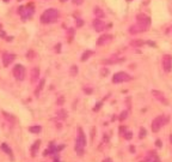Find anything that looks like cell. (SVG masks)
<instances>
[{"label": "cell", "mask_w": 172, "mask_h": 162, "mask_svg": "<svg viewBox=\"0 0 172 162\" xmlns=\"http://www.w3.org/2000/svg\"><path fill=\"white\" fill-rule=\"evenodd\" d=\"M59 17H60V12L56 9H48L41 14V22L44 24H49L57 21Z\"/></svg>", "instance_id": "6da1fadb"}, {"label": "cell", "mask_w": 172, "mask_h": 162, "mask_svg": "<svg viewBox=\"0 0 172 162\" xmlns=\"http://www.w3.org/2000/svg\"><path fill=\"white\" fill-rule=\"evenodd\" d=\"M78 132H79V135L77 137L74 149H75V151L79 154V155H83V154H84V149L86 147V137H85V133L83 132V130H81V128L78 130Z\"/></svg>", "instance_id": "7a4b0ae2"}, {"label": "cell", "mask_w": 172, "mask_h": 162, "mask_svg": "<svg viewBox=\"0 0 172 162\" xmlns=\"http://www.w3.org/2000/svg\"><path fill=\"white\" fill-rule=\"evenodd\" d=\"M35 7H34V5L32 4H29V5H27V6H22V7H19L18 9V13L20 14V17H22V19L23 21H27V19H29L32 14H34V12H35Z\"/></svg>", "instance_id": "3957f363"}, {"label": "cell", "mask_w": 172, "mask_h": 162, "mask_svg": "<svg viewBox=\"0 0 172 162\" xmlns=\"http://www.w3.org/2000/svg\"><path fill=\"white\" fill-rule=\"evenodd\" d=\"M166 123H167V119H166L165 115H158L152 121V131L153 132H158Z\"/></svg>", "instance_id": "277c9868"}, {"label": "cell", "mask_w": 172, "mask_h": 162, "mask_svg": "<svg viewBox=\"0 0 172 162\" xmlns=\"http://www.w3.org/2000/svg\"><path fill=\"white\" fill-rule=\"evenodd\" d=\"M136 19H137V25L146 31L147 28H148L150 24H151V18L148 17V16L143 14V13H140V14H137Z\"/></svg>", "instance_id": "5b68a950"}, {"label": "cell", "mask_w": 172, "mask_h": 162, "mask_svg": "<svg viewBox=\"0 0 172 162\" xmlns=\"http://www.w3.org/2000/svg\"><path fill=\"white\" fill-rule=\"evenodd\" d=\"M130 79H132V77H130L128 73L121 71V72H116V73L114 75L112 83H123V82H128Z\"/></svg>", "instance_id": "8992f818"}, {"label": "cell", "mask_w": 172, "mask_h": 162, "mask_svg": "<svg viewBox=\"0 0 172 162\" xmlns=\"http://www.w3.org/2000/svg\"><path fill=\"white\" fill-rule=\"evenodd\" d=\"M13 76L17 80H23L25 78V67L23 65H16L13 67Z\"/></svg>", "instance_id": "52a82bcc"}, {"label": "cell", "mask_w": 172, "mask_h": 162, "mask_svg": "<svg viewBox=\"0 0 172 162\" xmlns=\"http://www.w3.org/2000/svg\"><path fill=\"white\" fill-rule=\"evenodd\" d=\"M162 69L165 72H170L172 70V55L170 54H165V55H162Z\"/></svg>", "instance_id": "ba28073f"}, {"label": "cell", "mask_w": 172, "mask_h": 162, "mask_svg": "<svg viewBox=\"0 0 172 162\" xmlns=\"http://www.w3.org/2000/svg\"><path fill=\"white\" fill-rule=\"evenodd\" d=\"M112 38L114 36L111 34H105V35H102L99 38H98V41H97V45L98 46H104V45H108L112 41Z\"/></svg>", "instance_id": "9c48e42d"}, {"label": "cell", "mask_w": 172, "mask_h": 162, "mask_svg": "<svg viewBox=\"0 0 172 162\" xmlns=\"http://www.w3.org/2000/svg\"><path fill=\"white\" fill-rule=\"evenodd\" d=\"M92 25H93V29L96 31H103L105 28H106V24L101 19V18H96L92 23Z\"/></svg>", "instance_id": "30bf717a"}, {"label": "cell", "mask_w": 172, "mask_h": 162, "mask_svg": "<svg viewBox=\"0 0 172 162\" xmlns=\"http://www.w3.org/2000/svg\"><path fill=\"white\" fill-rule=\"evenodd\" d=\"M16 58V55L14 54H11V53H4L3 54V64H4V66L7 67Z\"/></svg>", "instance_id": "8fae6325"}, {"label": "cell", "mask_w": 172, "mask_h": 162, "mask_svg": "<svg viewBox=\"0 0 172 162\" xmlns=\"http://www.w3.org/2000/svg\"><path fill=\"white\" fill-rule=\"evenodd\" d=\"M152 95H153L157 100H159L160 102H162L164 104H167V103H169V102H167V100L165 99V95H164V93L158 91V90H152Z\"/></svg>", "instance_id": "7c38bea8"}, {"label": "cell", "mask_w": 172, "mask_h": 162, "mask_svg": "<svg viewBox=\"0 0 172 162\" xmlns=\"http://www.w3.org/2000/svg\"><path fill=\"white\" fill-rule=\"evenodd\" d=\"M39 77V70L38 67H34L31 70V83H36Z\"/></svg>", "instance_id": "4fadbf2b"}, {"label": "cell", "mask_w": 172, "mask_h": 162, "mask_svg": "<svg viewBox=\"0 0 172 162\" xmlns=\"http://www.w3.org/2000/svg\"><path fill=\"white\" fill-rule=\"evenodd\" d=\"M39 144H41V141H36L34 144H32V147L30 148V151H31V156H36L37 152H38V149H39Z\"/></svg>", "instance_id": "5bb4252c"}, {"label": "cell", "mask_w": 172, "mask_h": 162, "mask_svg": "<svg viewBox=\"0 0 172 162\" xmlns=\"http://www.w3.org/2000/svg\"><path fill=\"white\" fill-rule=\"evenodd\" d=\"M93 14L96 16V18H103L104 17V12L101 7H94L93 9Z\"/></svg>", "instance_id": "9a60e30c"}, {"label": "cell", "mask_w": 172, "mask_h": 162, "mask_svg": "<svg viewBox=\"0 0 172 162\" xmlns=\"http://www.w3.org/2000/svg\"><path fill=\"white\" fill-rule=\"evenodd\" d=\"M141 31H145V30L141 29L140 27L137 25V24H136L135 27H130V29H129V32H130V34H137V32H141Z\"/></svg>", "instance_id": "2e32d148"}, {"label": "cell", "mask_w": 172, "mask_h": 162, "mask_svg": "<svg viewBox=\"0 0 172 162\" xmlns=\"http://www.w3.org/2000/svg\"><path fill=\"white\" fill-rule=\"evenodd\" d=\"M1 150H4V151L7 154V155L12 156V150H11V148H10L6 143H3V144H1Z\"/></svg>", "instance_id": "e0dca14e"}, {"label": "cell", "mask_w": 172, "mask_h": 162, "mask_svg": "<svg viewBox=\"0 0 172 162\" xmlns=\"http://www.w3.org/2000/svg\"><path fill=\"white\" fill-rule=\"evenodd\" d=\"M41 130H42V127H41L39 125H35V126H30L29 127V131L31 133H38V132H41Z\"/></svg>", "instance_id": "ac0fdd59"}, {"label": "cell", "mask_w": 172, "mask_h": 162, "mask_svg": "<svg viewBox=\"0 0 172 162\" xmlns=\"http://www.w3.org/2000/svg\"><path fill=\"white\" fill-rule=\"evenodd\" d=\"M92 54H93V52H91V51H86V52H84L83 55H81V61H86Z\"/></svg>", "instance_id": "d6986e66"}, {"label": "cell", "mask_w": 172, "mask_h": 162, "mask_svg": "<svg viewBox=\"0 0 172 162\" xmlns=\"http://www.w3.org/2000/svg\"><path fill=\"white\" fill-rule=\"evenodd\" d=\"M130 46H133V47H141L143 46V41H141V40H133L132 42H130Z\"/></svg>", "instance_id": "ffe728a7"}, {"label": "cell", "mask_w": 172, "mask_h": 162, "mask_svg": "<svg viewBox=\"0 0 172 162\" xmlns=\"http://www.w3.org/2000/svg\"><path fill=\"white\" fill-rule=\"evenodd\" d=\"M67 117V112L65 111V109H60L59 112H57V118H60V119H65Z\"/></svg>", "instance_id": "44dd1931"}, {"label": "cell", "mask_w": 172, "mask_h": 162, "mask_svg": "<svg viewBox=\"0 0 172 162\" xmlns=\"http://www.w3.org/2000/svg\"><path fill=\"white\" fill-rule=\"evenodd\" d=\"M77 73H78V66L73 65V66L71 67V76H75Z\"/></svg>", "instance_id": "7402d4cb"}, {"label": "cell", "mask_w": 172, "mask_h": 162, "mask_svg": "<svg viewBox=\"0 0 172 162\" xmlns=\"http://www.w3.org/2000/svg\"><path fill=\"white\" fill-rule=\"evenodd\" d=\"M127 115H128V112H127V111L122 112V113H121V115H120V120H121V121H122V120H124V119L127 118Z\"/></svg>", "instance_id": "603a6c76"}, {"label": "cell", "mask_w": 172, "mask_h": 162, "mask_svg": "<svg viewBox=\"0 0 172 162\" xmlns=\"http://www.w3.org/2000/svg\"><path fill=\"white\" fill-rule=\"evenodd\" d=\"M44 83H46V80H44V79H42V80H41V82H39V86H38V89H37L36 94H37L38 91H41V90H42V89H43V85H44Z\"/></svg>", "instance_id": "cb8c5ba5"}, {"label": "cell", "mask_w": 172, "mask_h": 162, "mask_svg": "<svg viewBox=\"0 0 172 162\" xmlns=\"http://www.w3.org/2000/svg\"><path fill=\"white\" fill-rule=\"evenodd\" d=\"M84 24V22H83V19H80V18H78V19H75V25H77V28H79V27H81Z\"/></svg>", "instance_id": "d4e9b609"}, {"label": "cell", "mask_w": 172, "mask_h": 162, "mask_svg": "<svg viewBox=\"0 0 172 162\" xmlns=\"http://www.w3.org/2000/svg\"><path fill=\"white\" fill-rule=\"evenodd\" d=\"M139 137H140V138L146 137V130L145 128H140V135H139Z\"/></svg>", "instance_id": "484cf974"}, {"label": "cell", "mask_w": 172, "mask_h": 162, "mask_svg": "<svg viewBox=\"0 0 172 162\" xmlns=\"http://www.w3.org/2000/svg\"><path fill=\"white\" fill-rule=\"evenodd\" d=\"M132 135H133L132 132H130V131H128V132H127V133L124 135V138H126L127 141H129V139H132V137H133Z\"/></svg>", "instance_id": "4316f807"}, {"label": "cell", "mask_w": 172, "mask_h": 162, "mask_svg": "<svg viewBox=\"0 0 172 162\" xmlns=\"http://www.w3.org/2000/svg\"><path fill=\"white\" fill-rule=\"evenodd\" d=\"M101 107H102V102H99V103H97L96 106H94V108H93V111H94V112H97V111H99V109H101Z\"/></svg>", "instance_id": "83f0119b"}, {"label": "cell", "mask_w": 172, "mask_h": 162, "mask_svg": "<svg viewBox=\"0 0 172 162\" xmlns=\"http://www.w3.org/2000/svg\"><path fill=\"white\" fill-rule=\"evenodd\" d=\"M73 4H75V5H80V4H83V0H72Z\"/></svg>", "instance_id": "f1b7e54d"}, {"label": "cell", "mask_w": 172, "mask_h": 162, "mask_svg": "<svg viewBox=\"0 0 172 162\" xmlns=\"http://www.w3.org/2000/svg\"><path fill=\"white\" fill-rule=\"evenodd\" d=\"M155 144H157V147H158V148H160V147H161V141L158 139L157 142H155Z\"/></svg>", "instance_id": "f546056e"}, {"label": "cell", "mask_w": 172, "mask_h": 162, "mask_svg": "<svg viewBox=\"0 0 172 162\" xmlns=\"http://www.w3.org/2000/svg\"><path fill=\"white\" fill-rule=\"evenodd\" d=\"M60 47H61V45H60V43L57 45V46H55V51H56V52H60Z\"/></svg>", "instance_id": "4dcf8cb0"}, {"label": "cell", "mask_w": 172, "mask_h": 162, "mask_svg": "<svg viewBox=\"0 0 172 162\" xmlns=\"http://www.w3.org/2000/svg\"><path fill=\"white\" fill-rule=\"evenodd\" d=\"M103 162H112V160L111 159H104Z\"/></svg>", "instance_id": "1f68e13d"}, {"label": "cell", "mask_w": 172, "mask_h": 162, "mask_svg": "<svg viewBox=\"0 0 172 162\" xmlns=\"http://www.w3.org/2000/svg\"><path fill=\"white\" fill-rule=\"evenodd\" d=\"M170 143H171V144H172V135H171V136H170Z\"/></svg>", "instance_id": "d6a6232c"}, {"label": "cell", "mask_w": 172, "mask_h": 162, "mask_svg": "<svg viewBox=\"0 0 172 162\" xmlns=\"http://www.w3.org/2000/svg\"><path fill=\"white\" fill-rule=\"evenodd\" d=\"M151 162H159V161H158V160H154V161H153V160H152V161H151Z\"/></svg>", "instance_id": "836d02e7"}, {"label": "cell", "mask_w": 172, "mask_h": 162, "mask_svg": "<svg viewBox=\"0 0 172 162\" xmlns=\"http://www.w3.org/2000/svg\"><path fill=\"white\" fill-rule=\"evenodd\" d=\"M60 1H61V3H65V1H67V0H60Z\"/></svg>", "instance_id": "e575fe53"}, {"label": "cell", "mask_w": 172, "mask_h": 162, "mask_svg": "<svg viewBox=\"0 0 172 162\" xmlns=\"http://www.w3.org/2000/svg\"><path fill=\"white\" fill-rule=\"evenodd\" d=\"M4 1H5V3H7V1H10V0H4Z\"/></svg>", "instance_id": "d590c367"}, {"label": "cell", "mask_w": 172, "mask_h": 162, "mask_svg": "<svg viewBox=\"0 0 172 162\" xmlns=\"http://www.w3.org/2000/svg\"><path fill=\"white\" fill-rule=\"evenodd\" d=\"M127 1H133V0H127Z\"/></svg>", "instance_id": "8d00e7d4"}, {"label": "cell", "mask_w": 172, "mask_h": 162, "mask_svg": "<svg viewBox=\"0 0 172 162\" xmlns=\"http://www.w3.org/2000/svg\"><path fill=\"white\" fill-rule=\"evenodd\" d=\"M18 1H20V0H18Z\"/></svg>", "instance_id": "74e56055"}]
</instances>
